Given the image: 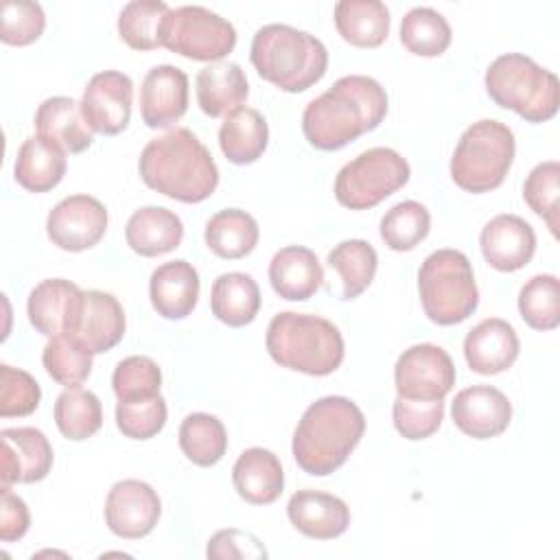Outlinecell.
Returning <instances> with one entry per match:
<instances>
[{
	"label": "cell",
	"mask_w": 560,
	"mask_h": 560,
	"mask_svg": "<svg viewBox=\"0 0 560 560\" xmlns=\"http://www.w3.org/2000/svg\"><path fill=\"white\" fill-rule=\"evenodd\" d=\"M479 247L492 269L503 273L518 271L534 258L536 232L518 214H499L483 225Z\"/></svg>",
	"instance_id": "cell-19"
},
{
	"label": "cell",
	"mask_w": 560,
	"mask_h": 560,
	"mask_svg": "<svg viewBox=\"0 0 560 560\" xmlns=\"http://www.w3.org/2000/svg\"><path fill=\"white\" fill-rule=\"evenodd\" d=\"M107 230L105 206L90 195H70L61 199L46 219V234L63 252H83L94 247Z\"/></svg>",
	"instance_id": "cell-12"
},
{
	"label": "cell",
	"mask_w": 560,
	"mask_h": 560,
	"mask_svg": "<svg viewBox=\"0 0 560 560\" xmlns=\"http://www.w3.org/2000/svg\"><path fill=\"white\" fill-rule=\"evenodd\" d=\"M188 109V74L171 63L153 66L140 85V116L149 129L173 127Z\"/></svg>",
	"instance_id": "cell-15"
},
{
	"label": "cell",
	"mask_w": 560,
	"mask_h": 560,
	"mask_svg": "<svg viewBox=\"0 0 560 560\" xmlns=\"http://www.w3.org/2000/svg\"><path fill=\"white\" fill-rule=\"evenodd\" d=\"M451 39L453 33L446 18L431 7H413L400 22V42L418 57L442 55Z\"/></svg>",
	"instance_id": "cell-37"
},
{
	"label": "cell",
	"mask_w": 560,
	"mask_h": 560,
	"mask_svg": "<svg viewBox=\"0 0 560 560\" xmlns=\"http://www.w3.org/2000/svg\"><path fill=\"white\" fill-rule=\"evenodd\" d=\"M2 510H0V540L13 542L20 540L31 525V514L26 503L11 492L9 486L2 483Z\"/></svg>",
	"instance_id": "cell-49"
},
{
	"label": "cell",
	"mask_w": 560,
	"mask_h": 560,
	"mask_svg": "<svg viewBox=\"0 0 560 560\" xmlns=\"http://www.w3.org/2000/svg\"><path fill=\"white\" fill-rule=\"evenodd\" d=\"M363 431L365 416L357 402L346 396H324L302 413L291 451L304 472L326 477L346 464Z\"/></svg>",
	"instance_id": "cell-3"
},
{
	"label": "cell",
	"mask_w": 560,
	"mask_h": 560,
	"mask_svg": "<svg viewBox=\"0 0 560 560\" xmlns=\"http://www.w3.org/2000/svg\"><path fill=\"white\" fill-rule=\"evenodd\" d=\"M232 483L243 501L252 505H269L284 488L282 464L276 453L262 446H252L238 455L232 468Z\"/></svg>",
	"instance_id": "cell-26"
},
{
	"label": "cell",
	"mask_w": 560,
	"mask_h": 560,
	"mask_svg": "<svg viewBox=\"0 0 560 560\" xmlns=\"http://www.w3.org/2000/svg\"><path fill=\"white\" fill-rule=\"evenodd\" d=\"M37 136L59 147L63 153H83L92 147V129L88 127L81 103L70 96H50L35 112Z\"/></svg>",
	"instance_id": "cell-24"
},
{
	"label": "cell",
	"mask_w": 560,
	"mask_h": 560,
	"mask_svg": "<svg viewBox=\"0 0 560 560\" xmlns=\"http://www.w3.org/2000/svg\"><path fill=\"white\" fill-rule=\"evenodd\" d=\"M83 304V291L63 278L42 280L26 302V315L31 326L46 335H72Z\"/></svg>",
	"instance_id": "cell-16"
},
{
	"label": "cell",
	"mask_w": 560,
	"mask_h": 560,
	"mask_svg": "<svg viewBox=\"0 0 560 560\" xmlns=\"http://www.w3.org/2000/svg\"><path fill=\"white\" fill-rule=\"evenodd\" d=\"M455 376L451 354L435 343L407 348L394 368L398 396L411 400H444L455 385Z\"/></svg>",
	"instance_id": "cell-11"
},
{
	"label": "cell",
	"mask_w": 560,
	"mask_h": 560,
	"mask_svg": "<svg viewBox=\"0 0 560 560\" xmlns=\"http://www.w3.org/2000/svg\"><path fill=\"white\" fill-rule=\"evenodd\" d=\"M418 291L424 315L440 326L468 319L479 304L472 265L459 249H435L418 269Z\"/></svg>",
	"instance_id": "cell-7"
},
{
	"label": "cell",
	"mask_w": 560,
	"mask_h": 560,
	"mask_svg": "<svg viewBox=\"0 0 560 560\" xmlns=\"http://www.w3.org/2000/svg\"><path fill=\"white\" fill-rule=\"evenodd\" d=\"M149 298L164 319L188 317L199 300V273L188 260H171L153 269Z\"/></svg>",
	"instance_id": "cell-22"
},
{
	"label": "cell",
	"mask_w": 560,
	"mask_h": 560,
	"mask_svg": "<svg viewBox=\"0 0 560 560\" xmlns=\"http://www.w3.org/2000/svg\"><path fill=\"white\" fill-rule=\"evenodd\" d=\"M66 153L39 136H31L18 149L13 177L28 192H48L66 175Z\"/></svg>",
	"instance_id": "cell-30"
},
{
	"label": "cell",
	"mask_w": 560,
	"mask_h": 560,
	"mask_svg": "<svg viewBox=\"0 0 560 560\" xmlns=\"http://www.w3.org/2000/svg\"><path fill=\"white\" fill-rule=\"evenodd\" d=\"M210 308L212 315L225 326H247L260 311V289L249 273H221L210 289Z\"/></svg>",
	"instance_id": "cell-29"
},
{
	"label": "cell",
	"mask_w": 560,
	"mask_h": 560,
	"mask_svg": "<svg viewBox=\"0 0 560 560\" xmlns=\"http://www.w3.org/2000/svg\"><path fill=\"white\" fill-rule=\"evenodd\" d=\"M269 142L265 116L254 107H238L225 116L219 129V147L228 162L245 166L256 162Z\"/></svg>",
	"instance_id": "cell-31"
},
{
	"label": "cell",
	"mask_w": 560,
	"mask_h": 560,
	"mask_svg": "<svg viewBox=\"0 0 560 560\" xmlns=\"http://www.w3.org/2000/svg\"><path fill=\"white\" fill-rule=\"evenodd\" d=\"M208 558L214 560H225V558H267L265 547L260 545V540L243 529L236 527H228L217 532L210 540H208V549H206Z\"/></svg>",
	"instance_id": "cell-48"
},
{
	"label": "cell",
	"mask_w": 560,
	"mask_h": 560,
	"mask_svg": "<svg viewBox=\"0 0 560 560\" xmlns=\"http://www.w3.org/2000/svg\"><path fill=\"white\" fill-rule=\"evenodd\" d=\"M92 352L72 335L50 337L42 352V363L52 381L66 387L81 385L92 372Z\"/></svg>",
	"instance_id": "cell-41"
},
{
	"label": "cell",
	"mask_w": 560,
	"mask_h": 560,
	"mask_svg": "<svg viewBox=\"0 0 560 560\" xmlns=\"http://www.w3.org/2000/svg\"><path fill=\"white\" fill-rule=\"evenodd\" d=\"M514 133L508 125L483 118L472 122L457 140L451 158L453 182L472 195L499 188L514 162Z\"/></svg>",
	"instance_id": "cell-8"
},
{
	"label": "cell",
	"mask_w": 560,
	"mask_h": 560,
	"mask_svg": "<svg viewBox=\"0 0 560 560\" xmlns=\"http://www.w3.org/2000/svg\"><path fill=\"white\" fill-rule=\"evenodd\" d=\"M131 101V79L118 70H103L88 81L81 96V114L92 131L116 136L129 125Z\"/></svg>",
	"instance_id": "cell-13"
},
{
	"label": "cell",
	"mask_w": 560,
	"mask_h": 560,
	"mask_svg": "<svg viewBox=\"0 0 560 560\" xmlns=\"http://www.w3.org/2000/svg\"><path fill=\"white\" fill-rule=\"evenodd\" d=\"M394 427L405 440H424L433 435L444 420L442 400H411L398 396L392 407Z\"/></svg>",
	"instance_id": "cell-45"
},
{
	"label": "cell",
	"mask_w": 560,
	"mask_h": 560,
	"mask_svg": "<svg viewBox=\"0 0 560 560\" xmlns=\"http://www.w3.org/2000/svg\"><path fill=\"white\" fill-rule=\"evenodd\" d=\"M46 15L37 2L7 0L2 4V31L0 37L9 46H28L44 33Z\"/></svg>",
	"instance_id": "cell-47"
},
{
	"label": "cell",
	"mask_w": 560,
	"mask_h": 560,
	"mask_svg": "<svg viewBox=\"0 0 560 560\" xmlns=\"http://www.w3.org/2000/svg\"><path fill=\"white\" fill-rule=\"evenodd\" d=\"M138 171L149 188L182 203L208 199L219 184L212 153L186 127L149 140L140 153Z\"/></svg>",
	"instance_id": "cell-2"
},
{
	"label": "cell",
	"mask_w": 560,
	"mask_h": 560,
	"mask_svg": "<svg viewBox=\"0 0 560 560\" xmlns=\"http://www.w3.org/2000/svg\"><path fill=\"white\" fill-rule=\"evenodd\" d=\"M518 313L534 330H553L560 324V282L551 273L529 278L518 291Z\"/></svg>",
	"instance_id": "cell-40"
},
{
	"label": "cell",
	"mask_w": 560,
	"mask_h": 560,
	"mask_svg": "<svg viewBox=\"0 0 560 560\" xmlns=\"http://www.w3.org/2000/svg\"><path fill=\"white\" fill-rule=\"evenodd\" d=\"M337 33L357 48H376L389 33V9L378 0H341L335 4Z\"/></svg>",
	"instance_id": "cell-32"
},
{
	"label": "cell",
	"mask_w": 560,
	"mask_h": 560,
	"mask_svg": "<svg viewBox=\"0 0 560 560\" xmlns=\"http://www.w3.org/2000/svg\"><path fill=\"white\" fill-rule=\"evenodd\" d=\"M328 265L339 273L341 298L354 300L372 284L378 267V256L368 241L350 238L337 243L328 252Z\"/></svg>",
	"instance_id": "cell-34"
},
{
	"label": "cell",
	"mask_w": 560,
	"mask_h": 560,
	"mask_svg": "<svg viewBox=\"0 0 560 560\" xmlns=\"http://www.w3.org/2000/svg\"><path fill=\"white\" fill-rule=\"evenodd\" d=\"M409 162L389 147H372L343 164L335 177V199L350 210H370L409 182Z\"/></svg>",
	"instance_id": "cell-9"
},
{
	"label": "cell",
	"mask_w": 560,
	"mask_h": 560,
	"mask_svg": "<svg viewBox=\"0 0 560 560\" xmlns=\"http://www.w3.org/2000/svg\"><path fill=\"white\" fill-rule=\"evenodd\" d=\"M168 4L160 0L127 2L118 15V35L133 50H155L162 46V22Z\"/></svg>",
	"instance_id": "cell-38"
},
{
	"label": "cell",
	"mask_w": 560,
	"mask_h": 560,
	"mask_svg": "<svg viewBox=\"0 0 560 560\" xmlns=\"http://www.w3.org/2000/svg\"><path fill=\"white\" fill-rule=\"evenodd\" d=\"M2 459L0 479L11 483L42 481L52 468V446L48 438L35 427L2 429Z\"/></svg>",
	"instance_id": "cell-18"
},
{
	"label": "cell",
	"mask_w": 560,
	"mask_h": 560,
	"mask_svg": "<svg viewBox=\"0 0 560 560\" xmlns=\"http://www.w3.org/2000/svg\"><path fill=\"white\" fill-rule=\"evenodd\" d=\"M385 114L387 94L383 85L365 74H348L304 107L302 131L311 147L337 151L376 129Z\"/></svg>",
	"instance_id": "cell-1"
},
{
	"label": "cell",
	"mask_w": 560,
	"mask_h": 560,
	"mask_svg": "<svg viewBox=\"0 0 560 560\" xmlns=\"http://www.w3.org/2000/svg\"><path fill=\"white\" fill-rule=\"evenodd\" d=\"M160 514L162 501L158 492L140 479L116 481L107 492L105 523L118 538H144L158 525Z\"/></svg>",
	"instance_id": "cell-14"
},
{
	"label": "cell",
	"mask_w": 560,
	"mask_h": 560,
	"mask_svg": "<svg viewBox=\"0 0 560 560\" xmlns=\"http://www.w3.org/2000/svg\"><path fill=\"white\" fill-rule=\"evenodd\" d=\"M558 197H560V164L556 160L536 164L523 184V199L547 223L553 236H558V219H560Z\"/></svg>",
	"instance_id": "cell-42"
},
{
	"label": "cell",
	"mask_w": 560,
	"mask_h": 560,
	"mask_svg": "<svg viewBox=\"0 0 560 560\" xmlns=\"http://www.w3.org/2000/svg\"><path fill=\"white\" fill-rule=\"evenodd\" d=\"M265 346L280 368L308 376L332 374L343 361L339 328L324 317L306 313H278L267 326Z\"/></svg>",
	"instance_id": "cell-5"
},
{
	"label": "cell",
	"mask_w": 560,
	"mask_h": 560,
	"mask_svg": "<svg viewBox=\"0 0 560 560\" xmlns=\"http://www.w3.org/2000/svg\"><path fill=\"white\" fill-rule=\"evenodd\" d=\"M269 282L282 300L304 302L322 287L324 269L313 249L289 245L273 254L269 262Z\"/></svg>",
	"instance_id": "cell-25"
},
{
	"label": "cell",
	"mask_w": 560,
	"mask_h": 560,
	"mask_svg": "<svg viewBox=\"0 0 560 560\" xmlns=\"http://www.w3.org/2000/svg\"><path fill=\"white\" fill-rule=\"evenodd\" d=\"M55 424L61 435L72 442L92 438L103 424V407L98 396L81 385L66 387L55 400Z\"/></svg>",
	"instance_id": "cell-36"
},
{
	"label": "cell",
	"mask_w": 560,
	"mask_h": 560,
	"mask_svg": "<svg viewBox=\"0 0 560 560\" xmlns=\"http://www.w3.org/2000/svg\"><path fill=\"white\" fill-rule=\"evenodd\" d=\"M455 427L475 440H490L501 435L512 420V405L508 396L492 385H472L453 398Z\"/></svg>",
	"instance_id": "cell-17"
},
{
	"label": "cell",
	"mask_w": 560,
	"mask_h": 560,
	"mask_svg": "<svg viewBox=\"0 0 560 560\" xmlns=\"http://www.w3.org/2000/svg\"><path fill=\"white\" fill-rule=\"evenodd\" d=\"M258 236L256 219L238 208H225L212 214L203 232L208 249L225 260H238L252 254L258 245Z\"/></svg>",
	"instance_id": "cell-33"
},
{
	"label": "cell",
	"mask_w": 560,
	"mask_h": 560,
	"mask_svg": "<svg viewBox=\"0 0 560 560\" xmlns=\"http://www.w3.org/2000/svg\"><path fill=\"white\" fill-rule=\"evenodd\" d=\"M483 83L499 107L516 112L527 122H545L558 112V77L527 55L508 52L497 57L488 66Z\"/></svg>",
	"instance_id": "cell-6"
},
{
	"label": "cell",
	"mask_w": 560,
	"mask_h": 560,
	"mask_svg": "<svg viewBox=\"0 0 560 560\" xmlns=\"http://www.w3.org/2000/svg\"><path fill=\"white\" fill-rule=\"evenodd\" d=\"M166 424V400L162 394L138 398V400H118L116 405V427L125 438L149 440L158 435Z\"/></svg>",
	"instance_id": "cell-44"
},
{
	"label": "cell",
	"mask_w": 560,
	"mask_h": 560,
	"mask_svg": "<svg viewBox=\"0 0 560 560\" xmlns=\"http://www.w3.org/2000/svg\"><path fill=\"white\" fill-rule=\"evenodd\" d=\"M381 238L394 252H409L420 245L431 230L429 210L413 199L392 206L381 219Z\"/></svg>",
	"instance_id": "cell-39"
},
{
	"label": "cell",
	"mask_w": 560,
	"mask_h": 560,
	"mask_svg": "<svg viewBox=\"0 0 560 560\" xmlns=\"http://www.w3.org/2000/svg\"><path fill=\"white\" fill-rule=\"evenodd\" d=\"M195 92L201 112L210 118H221L247 101L249 85L238 63L214 61L197 72Z\"/></svg>",
	"instance_id": "cell-27"
},
{
	"label": "cell",
	"mask_w": 560,
	"mask_h": 560,
	"mask_svg": "<svg viewBox=\"0 0 560 560\" xmlns=\"http://www.w3.org/2000/svg\"><path fill=\"white\" fill-rule=\"evenodd\" d=\"M179 448L197 466H214L228 451V433L223 422L203 411L188 413L179 424Z\"/></svg>",
	"instance_id": "cell-35"
},
{
	"label": "cell",
	"mask_w": 560,
	"mask_h": 560,
	"mask_svg": "<svg viewBox=\"0 0 560 560\" xmlns=\"http://www.w3.org/2000/svg\"><path fill=\"white\" fill-rule=\"evenodd\" d=\"M249 59L260 79L289 94L308 90L328 68L326 46L315 35L289 24L258 28L252 39Z\"/></svg>",
	"instance_id": "cell-4"
},
{
	"label": "cell",
	"mask_w": 560,
	"mask_h": 560,
	"mask_svg": "<svg viewBox=\"0 0 560 560\" xmlns=\"http://www.w3.org/2000/svg\"><path fill=\"white\" fill-rule=\"evenodd\" d=\"M162 46L192 61H221L236 46L234 26L197 4L168 9L162 22Z\"/></svg>",
	"instance_id": "cell-10"
},
{
	"label": "cell",
	"mask_w": 560,
	"mask_h": 560,
	"mask_svg": "<svg viewBox=\"0 0 560 560\" xmlns=\"http://www.w3.org/2000/svg\"><path fill=\"white\" fill-rule=\"evenodd\" d=\"M521 350V341L512 324L501 317H488L468 330L464 339V357L477 374H499L512 368Z\"/></svg>",
	"instance_id": "cell-20"
},
{
	"label": "cell",
	"mask_w": 560,
	"mask_h": 560,
	"mask_svg": "<svg viewBox=\"0 0 560 560\" xmlns=\"http://www.w3.org/2000/svg\"><path fill=\"white\" fill-rule=\"evenodd\" d=\"M287 516L298 532L317 540H332L350 525V508L346 501L319 490H298L291 494Z\"/></svg>",
	"instance_id": "cell-21"
},
{
	"label": "cell",
	"mask_w": 560,
	"mask_h": 560,
	"mask_svg": "<svg viewBox=\"0 0 560 560\" xmlns=\"http://www.w3.org/2000/svg\"><path fill=\"white\" fill-rule=\"evenodd\" d=\"M0 416L2 418H20L28 416L37 409L42 389L39 383L24 370L11 368L7 363L0 365Z\"/></svg>",
	"instance_id": "cell-46"
},
{
	"label": "cell",
	"mask_w": 560,
	"mask_h": 560,
	"mask_svg": "<svg viewBox=\"0 0 560 560\" xmlns=\"http://www.w3.org/2000/svg\"><path fill=\"white\" fill-rule=\"evenodd\" d=\"M125 335V313L120 302L105 291H83L81 313L72 337L92 354L112 350Z\"/></svg>",
	"instance_id": "cell-23"
},
{
	"label": "cell",
	"mask_w": 560,
	"mask_h": 560,
	"mask_svg": "<svg viewBox=\"0 0 560 560\" xmlns=\"http://www.w3.org/2000/svg\"><path fill=\"white\" fill-rule=\"evenodd\" d=\"M112 387L118 400H138L160 394L162 372L151 357L133 354L114 368Z\"/></svg>",
	"instance_id": "cell-43"
},
{
	"label": "cell",
	"mask_w": 560,
	"mask_h": 560,
	"mask_svg": "<svg viewBox=\"0 0 560 560\" xmlns=\"http://www.w3.org/2000/svg\"><path fill=\"white\" fill-rule=\"evenodd\" d=\"M125 238L127 245L144 258L162 256L179 247L184 238V223L168 208L144 206L129 217Z\"/></svg>",
	"instance_id": "cell-28"
}]
</instances>
